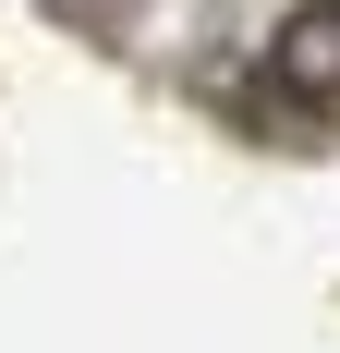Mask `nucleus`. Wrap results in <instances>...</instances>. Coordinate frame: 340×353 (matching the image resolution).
<instances>
[{
    "mask_svg": "<svg viewBox=\"0 0 340 353\" xmlns=\"http://www.w3.org/2000/svg\"><path fill=\"white\" fill-rule=\"evenodd\" d=\"M268 85L304 122H340V0H304L292 25H279V49H268Z\"/></svg>",
    "mask_w": 340,
    "mask_h": 353,
    "instance_id": "1",
    "label": "nucleus"
}]
</instances>
